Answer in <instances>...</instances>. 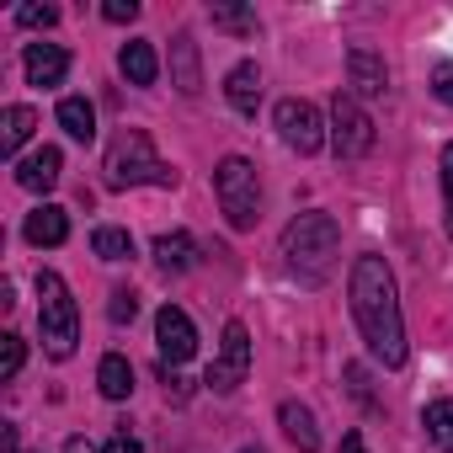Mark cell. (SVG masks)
Wrapping results in <instances>:
<instances>
[{
	"mask_svg": "<svg viewBox=\"0 0 453 453\" xmlns=\"http://www.w3.org/2000/svg\"><path fill=\"white\" fill-rule=\"evenodd\" d=\"M22 235H27L33 246H65V241H70V213H65L59 203H38V208L27 213V224H22Z\"/></svg>",
	"mask_w": 453,
	"mask_h": 453,
	"instance_id": "cell-13",
	"label": "cell"
},
{
	"mask_svg": "<svg viewBox=\"0 0 453 453\" xmlns=\"http://www.w3.org/2000/svg\"><path fill=\"white\" fill-rule=\"evenodd\" d=\"M347 294H352V320H357V331H363L373 363L400 368V363H405V315H400V294H395L389 262L373 257V251L357 257Z\"/></svg>",
	"mask_w": 453,
	"mask_h": 453,
	"instance_id": "cell-1",
	"label": "cell"
},
{
	"mask_svg": "<svg viewBox=\"0 0 453 453\" xmlns=\"http://www.w3.org/2000/svg\"><path fill=\"white\" fill-rule=\"evenodd\" d=\"M336 257H342V230L331 213H299L283 230V262L304 288H320L336 273Z\"/></svg>",
	"mask_w": 453,
	"mask_h": 453,
	"instance_id": "cell-2",
	"label": "cell"
},
{
	"mask_svg": "<svg viewBox=\"0 0 453 453\" xmlns=\"http://www.w3.org/2000/svg\"><path fill=\"white\" fill-rule=\"evenodd\" d=\"M65 453H102V448H96L91 437H70V442H65Z\"/></svg>",
	"mask_w": 453,
	"mask_h": 453,
	"instance_id": "cell-32",
	"label": "cell"
},
{
	"mask_svg": "<svg viewBox=\"0 0 453 453\" xmlns=\"http://www.w3.org/2000/svg\"><path fill=\"white\" fill-rule=\"evenodd\" d=\"M107 315L123 326V320H134V315H139V299H134L128 288H118V294H112V304H107Z\"/></svg>",
	"mask_w": 453,
	"mask_h": 453,
	"instance_id": "cell-29",
	"label": "cell"
},
{
	"mask_svg": "<svg viewBox=\"0 0 453 453\" xmlns=\"http://www.w3.org/2000/svg\"><path fill=\"white\" fill-rule=\"evenodd\" d=\"M421 426H426V437H432L442 453H453V400H426Z\"/></svg>",
	"mask_w": 453,
	"mask_h": 453,
	"instance_id": "cell-23",
	"label": "cell"
},
{
	"mask_svg": "<svg viewBox=\"0 0 453 453\" xmlns=\"http://www.w3.org/2000/svg\"><path fill=\"white\" fill-rule=\"evenodd\" d=\"M118 70H123L134 86H155L160 59H155V49H150L144 38H134V43H123V49H118Z\"/></svg>",
	"mask_w": 453,
	"mask_h": 453,
	"instance_id": "cell-18",
	"label": "cell"
},
{
	"mask_svg": "<svg viewBox=\"0 0 453 453\" xmlns=\"http://www.w3.org/2000/svg\"><path fill=\"white\" fill-rule=\"evenodd\" d=\"M432 91H437L442 107H453V59H442V65L432 70Z\"/></svg>",
	"mask_w": 453,
	"mask_h": 453,
	"instance_id": "cell-28",
	"label": "cell"
},
{
	"mask_svg": "<svg viewBox=\"0 0 453 453\" xmlns=\"http://www.w3.org/2000/svg\"><path fill=\"white\" fill-rule=\"evenodd\" d=\"M347 86H352V96H384V86H389L384 59L373 49H352L347 54Z\"/></svg>",
	"mask_w": 453,
	"mask_h": 453,
	"instance_id": "cell-11",
	"label": "cell"
},
{
	"mask_svg": "<svg viewBox=\"0 0 453 453\" xmlns=\"http://www.w3.org/2000/svg\"><path fill=\"white\" fill-rule=\"evenodd\" d=\"M0 373H6V379L22 373V336H17V331L0 336Z\"/></svg>",
	"mask_w": 453,
	"mask_h": 453,
	"instance_id": "cell-26",
	"label": "cell"
},
{
	"mask_svg": "<svg viewBox=\"0 0 453 453\" xmlns=\"http://www.w3.org/2000/svg\"><path fill=\"white\" fill-rule=\"evenodd\" d=\"M38 326H43V347L49 357H70L81 342V310L70 299V283L59 273H38Z\"/></svg>",
	"mask_w": 453,
	"mask_h": 453,
	"instance_id": "cell-5",
	"label": "cell"
},
{
	"mask_svg": "<svg viewBox=\"0 0 453 453\" xmlns=\"http://www.w3.org/2000/svg\"><path fill=\"white\" fill-rule=\"evenodd\" d=\"M155 347H160V363H165V368H171V363H187V357L197 352V331H192L187 310L165 304V310L155 315Z\"/></svg>",
	"mask_w": 453,
	"mask_h": 453,
	"instance_id": "cell-9",
	"label": "cell"
},
{
	"mask_svg": "<svg viewBox=\"0 0 453 453\" xmlns=\"http://www.w3.org/2000/svg\"><path fill=\"white\" fill-rule=\"evenodd\" d=\"M342 453H368V448H363V432H347V437H342Z\"/></svg>",
	"mask_w": 453,
	"mask_h": 453,
	"instance_id": "cell-33",
	"label": "cell"
},
{
	"mask_svg": "<svg viewBox=\"0 0 453 453\" xmlns=\"http://www.w3.org/2000/svg\"><path fill=\"white\" fill-rule=\"evenodd\" d=\"M102 453H144V442H139V437H128V432H118Z\"/></svg>",
	"mask_w": 453,
	"mask_h": 453,
	"instance_id": "cell-31",
	"label": "cell"
},
{
	"mask_svg": "<svg viewBox=\"0 0 453 453\" xmlns=\"http://www.w3.org/2000/svg\"><path fill=\"white\" fill-rule=\"evenodd\" d=\"M17 22L22 27H54L59 22V6H17Z\"/></svg>",
	"mask_w": 453,
	"mask_h": 453,
	"instance_id": "cell-27",
	"label": "cell"
},
{
	"mask_svg": "<svg viewBox=\"0 0 453 453\" xmlns=\"http://www.w3.org/2000/svg\"><path fill=\"white\" fill-rule=\"evenodd\" d=\"M59 128H65L70 139L91 144V139H96V107H91L86 96H65V102H59Z\"/></svg>",
	"mask_w": 453,
	"mask_h": 453,
	"instance_id": "cell-21",
	"label": "cell"
},
{
	"mask_svg": "<svg viewBox=\"0 0 453 453\" xmlns=\"http://www.w3.org/2000/svg\"><path fill=\"white\" fill-rule=\"evenodd\" d=\"M213 27H224V33H257V12H246V6H213Z\"/></svg>",
	"mask_w": 453,
	"mask_h": 453,
	"instance_id": "cell-24",
	"label": "cell"
},
{
	"mask_svg": "<svg viewBox=\"0 0 453 453\" xmlns=\"http://www.w3.org/2000/svg\"><path fill=\"white\" fill-rule=\"evenodd\" d=\"M213 197L230 219V230H257L262 219V176L246 155H224L219 171H213Z\"/></svg>",
	"mask_w": 453,
	"mask_h": 453,
	"instance_id": "cell-4",
	"label": "cell"
},
{
	"mask_svg": "<svg viewBox=\"0 0 453 453\" xmlns=\"http://www.w3.org/2000/svg\"><path fill=\"white\" fill-rule=\"evenodd\" d=\"M155 262H160L165 273H187V267L197 262V241H192L187 230H171V235H155Z\"/></svg>",
	"mask_w": 453,
	"mask_h": 453,
	"instance_id": "cell-19",
	"label": "cell"
},
{
	"mask_svg": "<svg viewBox=\"0 0 453 453\" xmlns=\"http://www.w3.org/2000/svg\"><path fill=\"white\" fill-rule=\"evenodd\" d=\"M171 86H176L181 96H197V91H203V70H197V43H192V33H176V38H171Z\"/></svg>",
	"mask_w": 453,
	"mask_h": 453,
	"instance_id": "cell-14",
	"label": "cell"
},
{
	"mask_svg": "<svg viewBox=\"0 0 453 453\" xmlns=\"http://www.w3.org/2000/svg\"><path fill=\"white\" fill-rule=\"evenodd\" d=\"M102 171H107V187H118V192L123 187H176V171L155 155V144H150L144 128H123L107 144Z\"/></svg>",
	"mask_w": 453,
	"mask_h": 453,
	"instance_id": "cell-3",
	"label": "cell"
},
{
	"mask_svg": "<svg viewBox=\"0 0 453 453\" xmlns=\"http://www.w3.org/2000/svg\"><path fill=\"white\" fill-rule=\"evenodd\" d=\"M96 389H102L107 400H128V395H134V368H128L123 352H107V357L96 363Z\"/></svg>",
	"mask_w": 453,
	"mask_h": 453,
	"instance_id": "cell-20",
	"label": "cell"
},
{
	"mask_svg": "<svg viewBox=\"0 0 453 453\" xmlns=\"http://www.w3.org/2000/svg\"><path fill=\"white\" fill-rule=\"evenodd\" d=\"M91 251L102 262H128L134 257V235L118 230V224H96V230H91Z\"/></svg>",
	"mask_w": 453,
	"mask_h": 453,
	"instance_id": "cell-22",
	"label": "cell"
},
{
	"mask_svg": "<svg viewBox=\"0 0 453 453\" xmlns=\"http://www.w3.org/2000/svg\"><path fill=\"white\" fill-rule=\"evenodd\" d=\"M246 368H251V331L241 320H230V326H224V342H219V357L208 363V384L219 395H230V389H241Z\"/></svg>",
	"mask_w": 453,
	"mask_h": 453,
	"instance_id": "cell-8",
	"label": "cell"
},
{
	"mask_svg": "<svg viewBox=\"0 0 453 453\" xmlns=\"http://www.w3.org/2000/svg\"><path fill=\"white\" fill-rule=\"evenodd\" d=\"M102 17H107V22H134V17H139V0H107Z\"/></svg>",
	"mask_w": 453,
	"mask_h": 453,
	"instance_id": "cell-30",
	"label": "cell"
},
{
	"mask_svg": "<svg viewBox=\"0 0 453 453\" xmlns=\"http://www.w3.org/2000/svg\"><path fill=\"white\" fill-rule=\"evenodd\" d=\"M59 171H65V155H59L54 144H43V150H33L27 160H17V181H22L27 192H49V187L59 181Z\"/></svg>",
	"mask_w": 453,
	"mask_h": 453,
	"instance_id": "cell-15",
	"label": "cell"
},
{
	"mask_svg": "<svg viewBox=\"0 0 453 453\" xmlns=\"http://www.w3.org/2000/svg\"><path fill=\"white\" fill-rule=\"evenodd\" d=\"M273 123H278V139H283L294 155H315V150L331 139V134H326V118H320V107H315V102H299V96L278 102Z\"/></svg>",
	"mask_w": 453,
	"mask_h": 453,
	"instance_id": "cell-7",
	"label": "cell"
},
{
	"mask_svg": "<svg viewBox=\"0 0 453 453\" xmlns=\"http://www.w3.org/2000/svg\"><path fill=\"white\" fill-rule=\"evenodd\" d=\"M442 230L453 241V144H442Z\"/></svg>",
	"mask_w": 453,
	"mask_h": 453,
	"instance_id": "cell-25",
	"label": "cell"
},
{
	"mask_svg": "<svg viewBox=\"0 0 453 453\" xmlns=\"http://www.w3.org/2000/svg\"><path fill=\"white\" fill-rule=\"evenodd\" d=\"M278 426L288 432V442H294L299 453H320V432H315V411H310V405L283 400V405H278Z\"/></svg>",
	"mask_w": 453,
	"mask_h": 453,
	"instance_id": "cell-16",
	"label": "cell"
},
{
	"mask_svg": "<svg viewBox=\"0 0 453 453\" xmlns=\"http://www.w3.org/2000/svg\"><path fill=\"white\" fill-rule=\"evenodd\" d=\"M331 150L342 160H363L373 150V118L363 112V102L352 91H336V102H331Z\"/></svg>",
	"mask_w": 453,
	"mask_h": 453,
	"instance_id": "cell-6",
	"label": "cell"
},
{
	"mask_svg": "<svg viewBox=\"0 0 453 453\" xmlns=\"http://www.w3.org/2000/svg\"><path fill=\"white\" fill-rule=\"evenodd\" d=\"M224 96H230V107L241 118H257V107H262V70L251 59H241L230 75H224Z\"/></svg>",
	"mask_w": 453,
	"mask_h": 453,
	"instance_id": "cell-12",
	"label": "cell"
},
{
	"mask_svg": "<svg viewBox=\"0 0 453 453\" xmlns=\"http://www.w3.org/2000/svg\"><path fill=\"white\" fill-rule=\"evenodd\" d=\"M33 128H38V112L33 107H6V112H0V155H6V160H17L22 155V144L33 139Z\"/></svg>",
	"mask_w": 453,
	"mask_h": 453,
	"instance_id": "cell-17",
	"label": "cell"
},
{
	"mask_svg": "<svg viewBox=\"0 0 453 453\" xmlns=\"http://www.w3.org/2000/svg\"><path fill=\"white\" fill-rule=\"evenodd\" d=\"M22 70H27V86H59L65 75H70V54L59 49V43H27V54H22Z\"/></svg>",
	"mask_w": 453,
	"mask_h": 453,
	"instance_id": "cell-10",
	"label": "cell"
},
{
	"mask_svg": "<svg viewBox=\"0 0 453 453\" xmlns=\"http://www.w3.org/2000/svg\"><path fill=\"white\" fill-rule=\"evenodd\" d=\"M241 453H262V448H241Z\"/></svg>",
	"mask_w": 453,
	"mask_h": 453,
	"instance_id": "cell-34",
	"label": "cell"
}]
</instances>
